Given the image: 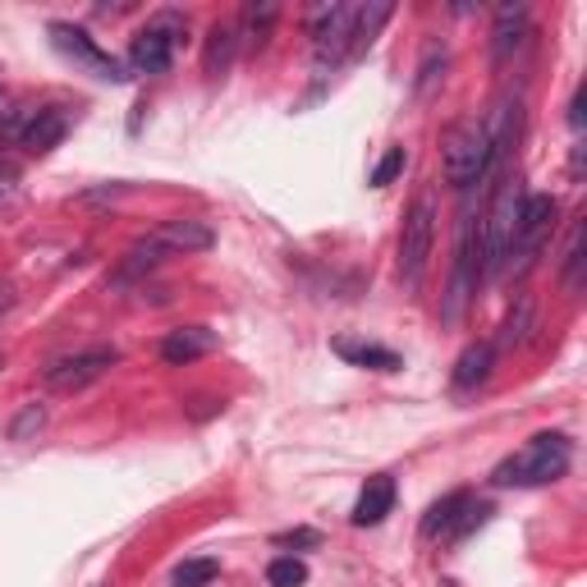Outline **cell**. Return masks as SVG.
Returning a JSON list of instances; mask_svg holds the SVG:
<instances>
[{
    "label": "cell",
    "mask_w": 587,
    "mask_h": 587,
    "mask_svg": "<svg viewBox=\"0 0 587 587\" xmlns=\"http://www.w3.org/2000/svg\"><path fill=\"white\" fill-rule=\"evenodd\" d=\"M574 464V440L564 432H537L528 446L500 459L491 469V487H547L560 482Z\"/></svg>",
    "instance_id": "1"
},
{
    "label": "cell",
    "mask_w": 587,
    "mask_h": 587,
    "mask_svg": "<svg viewBox=\"0 0 587 587\" xmlns=\"http://www.w3.org/2000/svg\"><path fill=\"white\" fill-rule=\"evenodd\" d=\"M491 161H496V142H491V129L482 115L459 120L446 134V142H440V175H446V184L459 188V193L487 179Z\"/></svg>",
    "instance_id": "2"
},
{
    "label": "cell",
    "mask_w": 587,
    "mask_h": 587,
    "mask_svg": "<svg viewBox=\"0 0 587 587\" xmlns=\"http://www.w3.org/2000/svg\"><path fill=\"white\" fill-rule=\"evenodd\" d=\"M519 207H523V188L519 179H505L496 188L491 207L477 216V271L482 276H500L514 243V225H519Z\"/></svg>",
    "instance_id": "3"
},
{
    "label": "cell",
    "mask_w": 587,
    "mask_h": 587,
    "mask_svg": "<svg viewBox=\"0 0 587 587\" xmlns=\"http://www.w3.org/2000/svg\"><path fill=\"white\" fill-rule=\"evenodd\" d=\"M555 198L551 193H523V207H519V225H514V243H510V258L505 266L514 276H528L537 266V258L547 253V239L555 229Z\"/></svg>",
    "instance_id": "4"
},
{
    "label": "cell",
    "mask_w": 587,
    "mask_h": 587,
    "mask_svg": "<svg viewBox=\"0 0 587 587\" xmlns=\"http://www.w3.org/2000/svg\"><path fill=\"white\" fill-rule=\"evenodd\" d=\"M436 198L432 193H417L413 207L404 212V225H400V280L409 289L423 285V271H427V258H432V243H436Z\"/></svg>",
    "instance_id": "5"
},
{
    "label": "cell",
    "mask_w": 587,
    "mask_h": 587,
    "mask_svg": "<svg viewBox=\"0 0 587 587\" xmlns=\"http://www.w3.org/2000/svg\"><path fill=\"white\" fill-rule=\"evenodd\" d=\"M353 28H359V5H322L317 10V24H312V60H317V74L349 60Z\"/></svg>",
    "instance_id": "6"
},
{
    "label": "cell",
    "mask_w": 587,
    "mask_h": 587,
    "mask_svg": "<svg viewBox=\"0 0 587 587\" xmlns=\"http://www.w3.org/2000/svg\"><path fill=\"white\" fill-rule=\"evenodd\" d=\"M120 363V349L115 345H92V349H78V353H65L47 367V390H60V395H74L83 386L101 382L111 367Z\"/></svg>",
    "instance_id": "7"
},
{
    "label": "cell",
    "mask_w": 587,
    "mask_h": 587,
    "mask_svg": "<svg viewBox=\"0 0 587 587\" xmlns=\"http://www.w3.org/2000/svg\"><path fill=\"white\" fill-rule=\"evenodd\" d=\"M47 33H51V47H55L60 55H70L74 65L92 70L97 78H111V83L129 78V74H124L120 60H115L111 51H101V47H97V37H88V28H78V24H65V18H55V24H51Z\"/></svg>",
    "instance_id": "8"
},
{
    "label": "cell",
    "mask_w": 587,
    "mask_h": 587,
    "mask_svg": "<svg viewBox=\"0 0 587 587\" xmlns=\"http://www.w3.org/2000/svg\"><path fill=\"white\" fill-rule=\"evenodd\" d=\"M175 37H179V24L171 14L152 18V24L138 28L134 41H129V65L138 74H165L171 70V60H175Z\"/></svg>",
    "instance_id": "9"
},
{
    "label": "cell",
    "mask_w": 587,
    "mask_h": 587,
    "mask_svg": "<svg viewBox=\"0 0 587 587\" xmlns=\"http://www.w3.org/2000/svg\"><path fill=\"white\" fill-rule=\"evenodd\" d=\"M147 239H152L165 258H188V253H207V248L216 243V229L207 221H184L179 216V221H161Z\"/></svg>",
    "instance_id": "10"
},
{
    "label": "cell",
    "mask_w": 587,
    "mask_h": 587,
    "mask_svg": "<svg viewBox=\"0 0 587 587\" xmlns=\"http://www.w3.org/2000/svg\"><path fill=\"white\" fill-rule=\"evenodd\" d=\"M65 134H70V111L65 107H41V111L28 115L24 129H18V142H24V152L47 157L65 142Z\"/></svg>",
    "instance_id": "11"
},
{
    "label": "cell",
    "mask_w": 587,
    "mask_h": 587,
    "mask_svg": "<svg viewBox=\"0 0 587 587\" xmlns=\"http://www.w3.org/2000/svg\"><path fill=\"white\" fill-rule=\"evenodd\" d=\"M528 28H533L528 5H500L496 10V24H491V60L496 65H505L523 41H528Z\"/></svg>",
    "instance_id": "12"
},
{
    "label": "cell",
    "mask_w": 587,
    "mask_h": 587,
    "mask_svg": "<svg viewBox=\"0 0 587 587\" xmlns=\"http://www.w3.org/2000/svg\"><path fill=\"white\" fill-rule=\"evenodd\" d=\"M216 345H221V335L212 326H179V330H171L161 340V359L171 363V367H184V363H193V359L216 353Z\"/></svg>",
    "instance_id": "13"
},
{
    "label": "cell",
    "mask_w": 587,
    "mask_h": 587,
    "mask_svg": "<svg viewBox=\"0 0 587 587\" xmlns=\"http://www.w3.org/2000/svg\"><path fill=\"white\" fill-rule=\"evenodd\" d=\"M390 510H395V477L376 473V477H367V487L359 491V500H353L349 523H353V528H376V523H382Z\"/></svg>",
    "instance_id": "14"
},
{
    "label": "cell",
    "mask_w": 587,
    "mask_h": 587,
    "mask_svg": "<svg viewBox=\"0 0 587 587\" xmlns=\"http://www.w3.org/2000/svg\"><path fill=\"white\" fill-rule=\"evenodd\" d=\"M330 349L340 353L345 363H353V367H372V372H400V367H404V359H400L395 349L372 345V340H353V335H340V340H330Z\"/></svg>",
    "instance_id": "15"
},
{
    "label": "cell",
    "mask_w": 587,
    "mask_h": 587,
    "mask_svg": "<svg viewBox=\"0 0 587 587\" xmlns=\"http://www.w3.org/2000/svg\"><path fill=\"white\" fill-rule=\"evenodd\" d=\"M491 367H496V345L491 340H477V345H469L464 353H459L450 382H454V390H477L491 376Z\"/></svg>",
    "instance_id": "16"
},
{
    "label": "cell",
    "mask_w": 587,
    "mask_h": 587,
    "mask_svg": "<svg viewBox=\"0 0 587 587\" xmlns=\"http://www.w3.org/2000/svg\"><path fill=\"white\" fill-rule=\"evenodd\" d=\"M235 51H239V24H212V33H207V47H202L207 78H225V70L235 65Z\"/></svg>",
    "instance_id": "17"
},
{
    "label": "cell",
    "mask_w": 587,
    "mask_h": 587,
    "mask_svg": "<svg viewBox=\"0 0 587 587\" xmlns=\"http://www.w3.org/2000/svg\"><path fill=\"white\" fill-rule=\"evenodd\" d=\"M473 505V496L469 491H450V496H440L436 505L423 514V537L436 541V537H450L459 528V519H464V510Z\"/></svg>",
    "instance_id": "18"
},
{
    "label": "cell",
    "mask_w": 587,
    "mask_h": 587,
    "mask_svg": "<svg viewBox=\"0 0 587 587\" xmlns=\"http://www.w3.org/2000/svg\"><path fill=\"white\" fill-rule=\"evenodd\" d=\"M161 262H165V253H161V248H157L152 239L142 235V239L129 248V253L120 258V266H115V276H111V280H115V285H124V280H138L142 271H152V266H161Z\"/></svg>",
    "instance_id": "19"
},
{
    "label": "cell",
    "mask_w": 587,
    "mask_h": 587,
    "mask_svg": "<svg viewBox=\"0 0 587 587\" xmlns=\"http://www.w3.org/2000/svg\"><path fill=\"white\" fill-rule=\"evenodd\" d=\"M533 299L528 294H519L514 299V308H510V317H505V326H500V349H519L523 340H528V330H533Z\"/></svg>",
    "instance_id": "20"
},
{
    "label": "cell",
    "mask_w": 587,
    "mask_h": 587,
    "mask_svg": "<svg viewBox=\"0 0 587 587\" xmlns=\"http://www.w3.org/2000/svg\"><path fill=\"white\" fill-rule=\"evenodd\" d=\"M216 578H221V560H212V555L175 564V587H212Z\"/></svg>",
    "instance_id": "21"
},
{
    "label": "cell",
    "mask_w": 587,
    "mask_h": 587,
    "mask_svg": "<svg viewBox=\"0 0 587 587\" xmlns=\"http://www.w3.org/2000/svg\"><path fill=\"white\" fill-rule=\"evenodd\" d=\"M47 427V409L41 404H24L14 417H10V427H5V436L14 440V446H24V440H37V432Z\"/></svg>",
    "instance_id": "22"
},
{
    "label": "cell",
    "mask_w": 587,
    "mask_h": 587,
    "mask_svg": "<svg viewBox=\"0 0 587 587\" xmlns=\"http://www.w3.org/2000/svg\"><path fill=\"white\" fill-rule=\"evenodd\" d=\"M266 583L271 587H303L308 583V564L299 555H276L266 564Z\"/></svg>",
    "instance_id": "23"
},
{
    "label": "cell",
    "mask_w": 587,
    "mask_h": 587,
    "mask_svg": "<svg viewBox=\"0 0 587 587\" xmlns=\"http://www.w3.org/2000/svg\"><path fill=\"white\" fill-rule=\"evenodd\" d=\"M276 14H280V5H271V0H262V5H248V10H243L248 47H262L266 33H271V24H276Z\"/></svg>",
    "instance_id": "24"
},
{
    "label": "cell",
    "mask_w": 587,
    "mask_h": 587,
    "mask_svg": "<svg viewBox=\"0 0 587 587\" xmlns=\"http://www.w3.org/2000/svg\"><path fill=\"white\" fill-rule=\"evenodd\" d=\"M404 165H409V157H404V147H390V152L376 161V171H372V188H386V184H395L404 175Z\"/></svg>",
    "instance_id": "25"
},
{
    "label": "cell",
    "mask_w": 587,
    "mask_h": 587,
    "mask_svg": "<svg viewBox=\"0 0 587 587\" xmlns=\"http://www.w3.org/2000/svg\"><path fill=\"white\" fill-rule=\"evenodd\" d=\"M317 533H312V528H294V533H280L276 537V547H317Z\"/></svg>",
    "instance_id": "26"
},
{
    "label": "cell",
    "mask_w": 587,
    "mask_h": 587,
    "mask_svg": "<svg viewBox=\"0 0 587 587\" xmlns=\"http://www.w3.org/2000/svg\"><path fill=\"white\" fill-rule=\"evenodd\" d=\"M570 124H574V129H583V88H578L574 101H570Z\"/></svg>",
    "instance_id": "27"
},
{
    "label": "cell",
    "mask_w": 587,
    "mask_h": 587,
    "mask_svg": "<svg viewBox=\"0 0 587 587\" xmlns=\"http://www.w3.org/2000/svg\"><path fill=\"white\" fill-rule=\"evenodd\" d=\"M14 299H18V294H14V285H0V317H5V312L14 308Z\"/></svg>",
    "instance_id": "28"
},
{
    "label": "cell",
    "mask_w": 587,
    "mask_h": 587,
    "mask_svg": "<svg viewBox=\"0 0 587 587\" xmlns=\"http://www.w3.org/2000/svg\"><path fill=\"white\" fill-rule=\"evenodd\" d=\"M0 367H5V349H0Z\"/></svg>",
    "instance_id": "29"
}]
</instances>
